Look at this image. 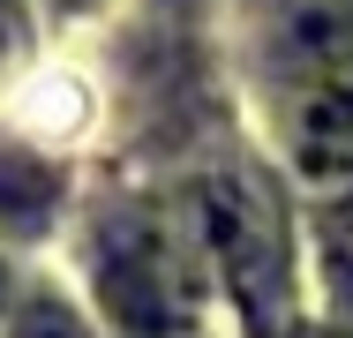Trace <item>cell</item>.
Segmentation results:
<instances>
[{
  "mask_svg": "<svg viewBox=\"0 0 353 338\" xmlns=\"http://www.w3.org/2000/svg\"><path fill=\"white\" fill-rule=\"evenodd\" d=\"M8 53H15V8L0 0V61H8Z\"/></svg>",
  "mask_w": 353,
  "mask_h": 338,
  "instance_id": "cell-6",
  "label": "cell"
},
{
  "mask_svg": "<svg viewBox=\"0 0 353 338\" xmlns=\"http://www.w3.org/2000/svg\"><path fill=\"white\" fill-rule=\"evenodd\" d=\"M68 8H83V0H68Z\"/></svg>",
  "mask_w": 353,
  "mask_h": 338,
  "instance_id": "cell-7",
  "label": "cell"
},
{
  "mask_svg": "<svg viewBox=\"0 0 353 338\" xmlns=\"http://www.w3.org/2000/svg\"><path fill=\"white\" fill-rule=\"evenodd\" d=\"M98 286H105V301L121 308V324H128L136 338H158V331H165L173 301H165V278H158V264L143 256L136 241H113V248H105Z\"/></svg>",
  "mask_w": 353,
  "mask_h": 338,
  "instance_id": "cell-3",
  "label": "cell"
},
{
  "mask_svg": "<svg viewBox=\"0 0 353 338\" xmlns=\"http://www.w3.org/2000/svg\"><path fill=\"white\" fill-rule=\"evenodd\" d=\"M15 338H90V331L75 324L68 308H53V301H30V308H23V324H15Z\"/></svg>",
  "mask_w": 353,
  "mask_h": 338,
  "instance_id": "cell-5",
  "label": "cell"
},
{
  "mask_svg": "<svg viewBox=\"0 0 353 338\" xmlns=\"http://www.w3.org/2000/svg\"><path fill=\"white\" fill-rule=\"evenodd\" d=\"M211 241H218V256H225V278H233L248 324L263 331L271 308H279V264H285L279 241H271L263 203L248 196V188H218V196H211Z\"/></svg>",
  "mask_w": 353,
  "mask_h": 338,
  "instance_id": "cell-2",
  "label": "cell"
},
{
  "mask_svg": "<svg viewBox=\"0 0 353 338\" xmlns=\"http://www.w3.org/2000/svg\"><path fill=\"white\" fill-rule=\"evenodd\" d=\"M0 203H8L15 218H38V210L53 203V173H46L30 150H8V143H0Z\"/></svg>",
  "mask_w": 353,
  "mask_h": 338,
  "instance_id": "cell-4",
  "label": "cell"
},
{
  "mask_svg": "<svg viewBox=\"0 0 353 338\" xmlns=\"http://www.w3.org/2000/svg\"><path fill=\"white\" fill-rule=\"evenodd\" d=\"M285 150L308 196L353 210V8L301 0L285 46Z\"/></svg>",
  "mask_w": 353,
  "mask_h": 338,
  "instance_id": "cell-1",
  "label": "cell"
}]
</instances>
